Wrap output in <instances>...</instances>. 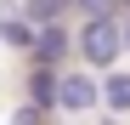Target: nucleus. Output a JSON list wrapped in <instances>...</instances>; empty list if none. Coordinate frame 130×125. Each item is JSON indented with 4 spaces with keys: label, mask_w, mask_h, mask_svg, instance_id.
I'll return each instance as SVG.
<instances>
[{
    "label": "nucleus",
    "mask_w": 130,
    "mask_h": 125,
    "mask_svg": "<svg viewBox=\"0 0 130 125\" xmlns=\"http://www.w3.org/2000/svg\"><path fill=\"white\" fill-rule=\"evenodd\" d=\"M119 51H124L119 11H113V17H85V29H79V57L91 62V68H113Z\"/></svg>",
    "instance_id": "f257e3e1"
},
{
    "label": "nucleus",
    "mask_w": 130,
    "mask_h": 125,
    "mask_svg": "<svg viewBox=\"0 0 130 125\" xmlns=\"http://www.w3.org/2000/svg\"><path fill=\"white\" fill-rule=\"evenodd\" d=\"M96 102H102V91H96L91 74H79V68H62L57 74V97H51L57 114H91Z\"/></svg>",
    "instance_id": "f03ea898"
},
{
    "label": "nucleus",
    "mask_w": 130,
    "mask_h": 125,
    "mask_svg": "<svg viewBox=\"0 0 130 125\" xmlns=\"http://www.w3.org/2000/svg\"><path fill=\"white\" fill-rule=\"evenodd\" d=\"M28 57H34V62H45V68H57V62L68 57V29H62V23H34Z\"/></svg>",
    "instance_id": "7ed1b4c3"
},
{
    "label": "nucleus",
    "mask_w": 130,
    "mask_h": 125,
    "mask_svg": "<svg viewBox=\"0 0 130 125\" xmlns=\"http://www.w3.org/2000/svg\"><path fill=\"white\" fill-rule=\"evenodd\" d=\"M96 91H102V102H107L113 114H130V74H124V68H113Z\"/></svg>",
    "instance_id": "20e7f679"
},
{
    "label": "nucleus",
    "mask_w": 130,
    "mask_h": 125,
    "mask_svg": "<svg viewBox=\"0 0 130 125\" xmlns=\"http://www.w3.org/2000/svg\"><path fill=\"white\" fill-rule=\"evenodd\" d=\"M57 97V68H45V62H34L28 68V102H40V108H51Z\"/></svg>",
    "instance_id": "39448f33"
},
{
    "label": "nucleus",
    "mask_w": 130,
    "mask_h": 125,
    "mask_svg": "<svg viewBox=\"0 0 130 125\" xmlns=\"http://www.w3.org/2000/svg\"><path fill=\"white\" fill-rule=\"evenodd\" d=\"M0 40L17 51H28V40H34V23L28 17H17V11H0Z\"/></svg>",
    "instance_id": "423d86ee"
},
{
    "label": "nucleus",
    "mask_w": 130,
    "mask_h": 125,
    "mask_svg": "<svg viewBox=\"0 0 130 125\" xmlns=\"http://www.w3.org/2000/svg\"><path fill=\"white\" fill-rule=\"evenodd\" d=\"M62 11H74V0H23V17H28V23H57Z\"/></svg>",
    "instance_id": "0eeeda50"
},
{
    "label": "nucleus",
    "mask_w": 130,
    "mask_h": 125,
    "mask_svg": "<svg viewBox=\"0 0 130 125\" xmlns=\"http://www.w3.org/2000/svg\"><path fill=\"white\" fill-rule=\"evenodd\" d=\"M74 11H85V17H113L119 0H74Z\"/></svg>",
    "instance_id": "6e6552de"
},
{
    "label": "nucleus",
    "mask_w": 130,
    "mask_h": 125,
    "mask_svg": "<svg viewBox=\"0 0 130 125\" xmlns=\"http://www.w3.org/2000/svg\"><path fill=\"white\" fill-rule=\"evenodd\" d=\"M40 114H45V108H40V102H17V108H11V125H40Z\"/></svg>",
    "instance_id": "1a4fd4ad"
},
{
    "label": "nucleus",
    "mask_w": 130,
    "mask_h": 125,
    "mask_svg": "<svg viewBox=\"0 0 130 125\" xmlns=\"http://www.w3.org/2000/svg\"><path fill=\"white\" fill-rule=\"evenodd\" d=\"M119 29H124V46H130V17H124V23H119Z\"/></svg>",
    "instance_id": "9d476101"
},
{
    "label": "nucleus",
    "mask_w": 130,
    "mask_h": 125,
    "mask_svg": "<svg viewBox=\"0 0 130 125\" xmlns=\"http://www.w3.org/2000/svg\"><path fill=\"white\" fill-rule=\"evenodd\" d=\"M119 6H130V0H119Z\"/></svg>",
    "instance_id": "9b49d317"
}]
</instances>
